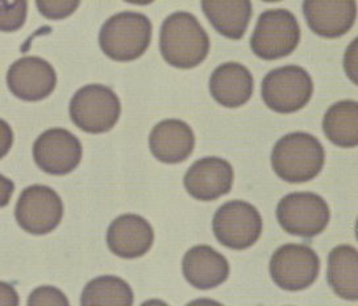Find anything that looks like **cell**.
<instances>
[{"instance_id":"1","label":"cell","mask_w":358,"mask_h":306,"mask_svg":"<svg viewBox=\"0 0 358 306\" xmlns=\"http://www.w3.org/2000/svg\"><path fill=\"white\" fill-rule=\"evenodd\" d=\"M159 50L174 68H196L208 56L210 37L192 13L174 12L161 27Z\"/></svg>"},{"instance_id":"2","label":"cell","mask_w":358,"mask_h":306,"mask_svg":"<svg viewBox=\"0 0 358 306\" xmlns=\"http://www.w3.org/2000/svg\"><path fill=\"white\" fill-rule=\"evenodd\" d=\"M322 143L307 132H291L280 137L271 152V165L285 181L299 183L313 180L324 167Z\"/></svg>"},{"instance_id":"3","label":"cell","mask_w":358,"mask_h":306,"mask_svg":"<svg viewBox=\"0 0 358 306\" xmlns=\"http://www.w3.org/2000/svg\"><path fill=\"white\" fill-rule=\"evenodd\" d=\"M152 29V23L144 13L120 12L101 25L99 46L113 61H134L150 46Z\"/></svg>"},{"instance_id":"4","label":"cell","mask_w":358,"mask_h":306,"mask_svg":"<svg viewBox=\"0 0 358 306\" xmlns=\"http://www.w3.org/2000/svg\"><path fill=\"white\" fill-rule=\"evenodd\" d=\"M122 103L116 92L104 85H86L70 101V118L87 134H104L119 122Z\"/></svg>"},{"instance_id":"5","label":"cell","mask_w":358,"mask_h":306,"mask_svg":"<svg viewBox=\"0 0 358 306\" xmlns=\"http://www.w3.org/2000/svg\"><path fill=\"white\" fill-rule=\"evenodd\" d=\"M301 41V27L294 13L287 10H268L259 15L250 39L256 56L274 61L290 56Z\"/></svg>"},{"instance_id":"6","label":"cell","mask_w":358,"mask_h":306,"mask_svg":"<svg viewBox=\"0 0 358 306\" xmlns=\"http://www.w3.org/2000/svg\"><path fill=\"white\" fill-rule=\"evenodd\" d=\"M313 82L302 67L287 65L268 71L262 81L261 94L270 110L292 113L302 110L311 101Z\"/></svg>"},{"instance_id":"7","label":"cell","mask_w":358,"mask_h":306,"mask_svg":"<svg viewBox=\"0 0 358 306\" xmlns=\"http://www.w3.org/2000/svg\"><path fill=\"white\" fill-rule=\"evenodd\" d=\"M331 211L327 201L311 192L287 194L277 206L280 227L291 235L313 238L328 226Z\"/></svg>"},{"instance_id":"8","label":"cell","mask_w":358,"mask_h":306,"mask_svg":"<svg viewBox=\"0 0 358 306\" xmlns=\"http://www.w3.org/2000/svg\"><path fill=\"white\" fill-rule=\"evenodd\" d=\"M213 234L228 249L246 250L262 232V218L253 204L231 201L217 209L213 221Z\"/></svg>"},{"instance_id":"9","label":"cell","mask_w":358,"mask_h":306,"mask_svg":"<svg viewBox=\"0 0 358 306\" xmlns=\"http://www.w3.org/2000/svg\"><path fill=\"white\" fill-rule=\"evenodd\" d=\"M320 272L317 253L306 244H285L270 259V274L275 285L289 292L311 286Z\"/></svg>"},{"instance_id":"10","label":"cell","mask_w":358,"mask_h":306,"mask_svg":"<svg viewBox=\"0 0 358 306\" xmlns=\"http://www.w3.org/2000/svg\"><path fill=\"white\" fill-rule=\"evenodd\" d=\"M15 216L25 232L45 235L59 226L64 216V202L52 188L32 185L20 194Z\"/></svg>"},{"instance_id":"11","label":"cell","mask_w":358,"mask_h":306,"mask_svg":"<svg viewBox=\"0 0 358 306\" xmlns=\"http://www.w3.org/2000/svg\"><path fill=\"white\" fill-rule=\"evenodd\" d=\"M82 144L78 137L64 128L43 132L34 144V159L40 169L53 176H65L80 164Z\"/></svg>"},{"instance_id":"12","label":"cell","mask_w":358,"mask_h":306,"mask_svg":"<svg viewBox=\"0 0 358 306\" xmlns=\"http://www.w3.org/2000/svg\"><path fill=\"white\" fill-rule=\"evenodd\" d=\"M7 85L22 101H43L56 89V70L41 57H22L8 69Z\"/></svg>"},{"instance_id":"13","label":"cell","mask_w":358,"mask_h":306,"mask_svg":"<svg viewBox=\"0 0 358 306\" xmlns=\"http://www.w3.org/2000/svg\"><path fill=\"white\" fill-rule=\"evenodd\" d=\"M234 179V168L227 160L203 158L186 172L183 183L192 198L208 202L229 193Z\"/></svg>"},{"instance_id":"14","label":"cell","mask_w":358,"mask_h":306,"mask_svg":"<svg viewBox=\"0 0 358 306\" xmlns=\"http://www.w3.org/2000/svg\"><path fill=\"white\" fill-rule=\"evenodd\" d=\"M303 13L311 31L336 39L348 34L357 18L356 0H304Z\"/></svg>"},{"instance_id":"15","label":"cell","mask_w":358,"mask_h":306,"mask_svg":"<svg viewBox=\"0 0 358 306\" xmlns=\"http://www.w3.org/2000/svg\"><path fill=\"white\" fill-rule=\"evenodd\" d=\"M155 231L145 218L123 214L112 222L107 231L108 249L123 259L141 258L152 249Z\"/></svg>"},{"instance_id":"16","label":"cell","mask_w":358,"mask_h":306,"mask_svg":"<svg viewBox=\"0 0 358 306\" xmlns=\"http://www.w3.org/2000/svg\"><path fill=\"white\" fill-rule=\"evenodd\" d=\"M149 147L161 162L178 164L190 158L195 147V135L186 122L166 119L152 130Z\"/></svg>"},{"instance_id":"17","label":"cell","mask_w":358,"mask_h":306,"mask_svg":"<svg viewBox=\"0 0 358 306\" xmlns=\"http://www.w3.org/2000/svg\"><path fill=\"white\" fill-rule=\"evenodd\" d=\"M182 271L187 283L196 289H213L229 276V264L220 252L210 246H195L186 252Z\"/></svg>"},{"instance_id":"18","label":"cell","mask_w":358,"mask_h":306,"mask_svg":"<svg viewBox=\"0 0 358 306\" xmlns=\"http://www.w3.org/2000/svg\"><path fill=\"white\" fill-rule=\"evenodd\" d=\"M255 81L249 69L238 62H225L213 70L210 92L213 99L228 109L241 107L253 95Z\"/></svg>"},{"instance_id":"19","label":"cell","mask_w":358,"mask_h":306,"mask_svg":"<svg viewBox=\"0 0 358 306\" xmlns=\"http://www.w3.org/2000/svg\"><path fill=\"white\" fill-rule=\"evenodd\" d=\"M201 10L216 32L231 40H240L252 19L250 0H201Z\"/></svg>"},{"instance_id":"20","label":"cell","mask_w":358,"mask_h":306,"mask_svg":"<svg viewBox=\"0 0 358 306\" xmlns=\"http://www.w3.org/2000/svg\"><path fill=\"white\" fill-rule=\"evenodd\" d=\"M327 281L336 295L348 301L358 300V252L343 244L329 252Z\"/></svg>"},{"instance_id":"21","label":"cell","mask_w":358,"mask_h":306,"mask_svg":"<svg viewBox=\"0 0 358 306\" xmlns=\"http://www.w3.org/2000/svg\"><path fill=\"white\" fill-rule=\"evenodd\" d=\"M323 130L325 137L337 147H357L358 103L348 99L332 104L325 113Z\"/></svg>"},{"instance_id":"22","label":"cell","mask_w":358,"mask_h":306,"mask_svg":"<svg viewBox=\"0 0 358 306\" xmlns=\"http://www.w3.org/2000/svg\"><path fill=\"white\" fill-rule=\"evenodd\" d=\"M134 291L129 284L116 276H101L83 289L80 304L89 305H134Z\"/></svg>"},{"instance_id":"23","label":"cell","mask_w":358,"mask_h":306,"mask_svg":"<svg viewBox=\"0 0 358 306\" xmlns=\"http://www.w3.org/2000/svg\"><path fill=\"white\" fill-rule=\"evenodd\" d=\"M28 15V0H0V32L11 34L22 28Z\"/></svg>"},{"instance_id":"24","label":"cell","mask_w":358,"mask_h":306,"mask_svg":"<svg viewBox=\"0 0 358 306\" xmlns=\"http://www.w3.org/2000/svg\"><path fill=\"white\" fill-rule=\"evenodd\" d=\"M80 4V0H36L40 13L49 20H64L71 16Z\"/></svg>"},{"instance_id":"25","label":"cell","mask_w":358,"mask_h":306,"mask_svg":"<svg viewBox=\"0 0 358 306\" xmlns=\"http://www.w3.org/2000/svg\"><path fill=\"white\" fill-rule=\"evenodd\" d=\"M27 304L29 306H69L70 302L65 293L55 286H40L29 295Z\"/></svg>"},{"instance_id":"26","label":"cell","mask_w":358,"mask_h":306,"mask_svg":"<svg viewBox=\"0 0 358 306\" xmlns=\"http://www.w3.org/2000/svg\"><path fill=\"white\" fill-rule=\"evenodd\" d=\"M357 39H355L352 44L348 46L345 57H344L345 73L355 85H357Z\"/></svg>"},{"instance_id":"27","label":"cell","mask_w":358,"mask_h":306,"mask_svg":"<svg viewBox=\"0 0 358 306\" xmlns=\"http://www.w3.org/2000/svg\"><path fill=\"white\" fill-rule=\"evenodd\" d=\"M13 144V131L11 125L0 119V159L8 155Z\"/></svg>"},{"instance_id":"28","label":"cell","mask_w":358,"mask_h":306,"mask_svg":"<svg viewBox=\"0 0 358 306\" xmlns=\"http://www.w3.org/2000/svg\"><path fill=\"white\" fill-rule=\"evenodd\" d=\"M20 302L16 289L10 284L0 281V306H17Z\"/></svg>"},{"instance_id":"29","label":"cell","mask_w":358,"mask_h":306,"mask_svg":"<svg viewBox=\"0 0 358 306\" xmlns=\"http://www.w3.org/2000/svg\"><path fill=\"white\" fill-rule=\"evenodd\" d=\"M15 192V183L0 174V207H6L11 201L12 194Z\"/></svg>"},{"instance_id":"30","label":"cell","mask_w":358,"mask_h":306,"mask_svg":"<svg viewBox=\"0 0 358 306\" xmlns=\"http://www.w3.org/2000/svg\"><path fill=\"white\" fill-rule=\"evenodd\" d=\"M124 1L136 4V6H148V4H152L155 0H124Z\"/></svg>"},{"instance_id":"31","label":"cell","mask_w":358,"mask_h":306,"mask_svg":"<svg viewBox=\"0 0 358 306\" xmlns=\"http://www.w3.org/2000/svg\"><path fill=\"white\" fill-rule=\"evenodd\" d=\"M264 1H268V3H275V1H280V0H264Z\"/></svg>"}]
</instances>
